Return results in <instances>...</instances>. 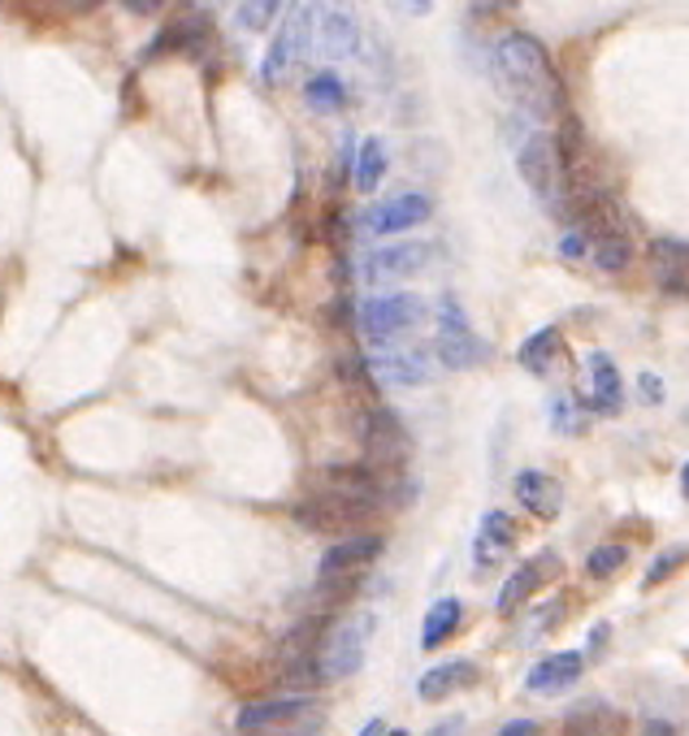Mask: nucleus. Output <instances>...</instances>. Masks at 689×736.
Wrapping results in <instances>:
<instances>
[{
  "mask_svg": "<svg viewBox=\"0 0 689 736\" xmlns=\"http://www.w3.org/2000/svg\"><path fill=\"white\" fill-rule=\"evenodd\" d=\"M494 70L508 82V91L516 96V105L538 117V121H551V117L564 114V82H560L555 66H551V52L533 36L512 31V36L499 39Z\"/></svg>",
  "mask_w": 689,
  "mask_h": 736,
  "instance_id": "obj_1",
  "label": "nucleus"
},
{
  "mask_svg": "<svg viewBox=\"0 0 689 736\" xmlns=\"http://www.w3.org/2000/svg\"><path fill=\"white\" fill-rule=\"evenodd\" d=\"M516 169L525 178V187L551 213H568V178H564V156L551 130H529L525 144L516 148Z\"/></svg>",
  "mask_w": 689,
  "mask_h": 736,
  "instance_id": "obj_2",
  "label": "nucleus"
},
{
  "mask_svg": "<svg viewBox=\"0 0 689 736\" xmlns=\"http://www.w3.org/2000/svg\"><path fill=\"white\" fill-rule=\"evenodd\" d=\"M361 334H365L373 347H395V338L412 334L421 321H425V300L421 295H373L361 304Z\"/></svg>",
  "mask_w": 689,
  "mask_h": 736,
  "instance_id": "obj_3",
  "label": "nucleus"
},
{
  "mask_svg": "<svg viewBox=\"0 0 689 736\" xmlns=\"http://www.w3.org/2000/svg\"><path fill=\"white\" fill-rule=\"evenodd\" d=\"M368 637H373V616H356L343 628H334L322 641L317 659H313V671H317V685H334V680H347L352 671L365 667V650Z\"/></svg>",
  "mask_w": 689,
  "mask_h": 736,
  "instance_id": "obj_4",
  "label": "nucleus"
},
{
  "mask_svg": "<svg viewBox=\"0 0 689 736\" xmlns=\"http://www.w3.org/2000/svg\"><path fill=\"white\" fill-rule=\"evenodd\" d=\"M434 355H439V364L451 369V373H464V369H478V364H486V338L469 325V316L464 308L446 295L443 308H439V343H434Z\"/></svg>",
  "mask_w": 689,
  "mask_h": 736,
  "instance_id": "obj_5",
  "label": "nucleus"
},
{
  "mask_svg": "<svg viewBox=\"0 0 689 736\" xmlns=\"http://www.w3.org/2000/svg\"><path fill=\"white\" fill-rule=\"evenodd\" d=\"M317 494H329V499L347 503L352 511L368 516V520H373V516L386 507V499H391V494H386V481H382V472H373V468H356V464L325 468Z\"/></svg>",
  "mask_w": 689,
  "mask_h": 736,
  "instance_id": "obj_6",
  "label": "nucleus"
},
{
  "mask_svg": "<svg viewBox=\"0 0 689 736\" xmlns=\"http://www.w3.org/2000/svg\"><path fill=\"white\" fill-rule=\"evenodd\" d=\"M313 4H291L286 9V27H278V36L269 43V52H265V61H260V78L269 82V87H278L295 66H299V57H304V48H308V39H313Z\"/></svg>",
  "mask_w": 689,
  "mask_h": 736,
  "instance_id": "obj_7",
  "label": "nucleus"
},
{
  "mask_svg": "<svg viewBox=\"0 0 689 736\" xmlns=\"http://www.w3.org/2000/svg\"><path fill=\"white\" fill-rule=\"evenodd\" d=\"M434 217V204H430V195H395V199H382V204H373L365 208V217H361V230L373 234V238H391V234H404V230H416V226H425Z\"/></svg>",
  "mask_w": 689,
  "mask_h": 736,
  "instance_id": "obj_8",
  "label": "nucleus"
},
{
  "mask_svg": "<svg viewBox=\"0 0 689 736\" xmlns=\"http://www.w3.org/2000/svg\"><path fill=\"white\" fill-rule=\"evenodd\" d=\"M361 442H365V455L377 468H400L407 460V446H412L404 421L391 408H368L365 425H361Z\"/></svg>",
  "mask_w": 689,
  "mask_h": 736,
  "instance_id": "obj_9",
  "label": "nucleus"
},
{
  "mask_svg": "<svg viewBox=\"0 0 689 736\" xmlns=\"http://www.w3.org/2000/svg\"><path fill=\"white\" fill-rule=\"evenodd\" d=\"M439 261V247L434 243H391V247H377L361 256V277L365 282H391V277H412V273H425Z\"/></svg>",
  "mask_w": 689,
  "mask_h": 736,
  "instance_id": "obj_10",
  "label": "nucleus"
},
{
  "mask_svg": "<svg viewBox=\"0 0 689 736\" xmlns=\"http://www.w3.org/2000/svg\"><path fill=\"white\" fill-rule=\"evenodd\" d=\"M377 555H382V538H377V533H352V538L334 542L322 555V563H317V581L322 585H352L356 581V572L368 568Z\"/></svg>",
  "mask_w": 689,
  "mask_h": 736,
  "instance_id": "obj_11",
  "label": "nucleus"
},
{
  "mask_svg": "<svg viewBox=\"0 0 689 736\" xmlns=\"http://www.w3.org/2000/svg\"><path fill=\"white\" fill-rule=\"evenodd\" d=\"M322 701L308 698V694H278V698H265V701H247L244 710H239V733L247 736H260V733H274V728H283V724H295V719H304L308 710H317Z\"/></svg>",
  "mask_w": 689,
  "mask_h": 736,
  "instance_id": "obj_12",
  "label": "nucleus"
},
{
  "mask_svg": "<svg viewBox=\"0 0 689 736\" xmlns=\"http://www.w3.org/2000/svg\"><path fill=\"white\" fill-rule=\"evenodd\" d=\"M313 43L322 52V61H356L361 57V27L356 18H347L343 9H317L313 13Z\"/></svg>",
  "mask_w": 689,
  "mask_h": 736,
  "instance_id": "obj_13",
  "label": "nucleus"
},
{
  "mask_svg": "<svg viewBox=\"0 0 689 736\" xmlns=\"http://www.w3.org/2000/svg\"><path fill=\"white\" fill-rule=\"evenodd\" d=\"M368 369L386 386H425V382H434V355L425 347H386Z\"/></svg>",
  "mask_w": 689,
  "mask_h": 736,
  "instance_id": "obj_14",
  "label": "nucleus"
},
{
  "mask_svg": "<svg viewBox=\"0 0 689 736\" xmlns=\"http://www.w3.org/2000/svg\"><path fill=\"white\" fill-rule=\"evenodd\" d=\"M295 520L304 529H317V533H347L352 538V533H361V524H365L368 516L352 511V507L329 499V494H313V499H304V503L295 507Z\"/></svg>",
  "mask_w": 689,
  "mask_h": 736,
  "instance_id": "obj_15",
  "label": "nucleus"
},
{
  "mask_svg": "<svg viewBox=\"0 0 689 736\" xmlns=\"http://www.w3.org/2000/svg\"><path fill=\"white\" fill-rule=\"evenodd\" d=\"M581 671H585V655L581 650H560V655H547L542 663H533L525 685L533 694H564L581 680Z\"/></svg>",
  "mask_w": 689,
  "mask_h": 736,
  "instance_id": "obj_16",
  "label": "nucleus"
},
{
  "mask_svg": "<svg viewBox=\"0 0 689 736\" xmlns=\"http://www.w3.org/2000/svg\"><path fill=\"white\" fill-rule=\"evenodd\" d=\"M585 373H590V403H594V412L616 416L624 408V382H620L616 360H611L608 351H590Z\"/></svg>",
  "mask_w": 689,
  "mask_h": 736,
  "instance_id": "obj_17",
  "label": "nucleus"
},
{
  "mask_svg": "<svg viewBox=\"0 0 689 736\" xmlns=\"http://www.w3.org/2000/svg\"><path fill=\"white\" fill-rule=\"evenodd\" d=\"M478 663L469 659H455V663H439V667H430L421 680H416V698L421 701H443L451 694H460V689H473L478 685Z\"/></svg>",
  "mask_w": 689,
  "mask_h": 736,
  "instance_id": "obj_18",
  "label": "nucleus"
},
{
  "mask_svg": "<svg viewBox=\"0 0 689 736\" xmlns=\"http://www.w3.org/2000/svg\"><path fill=\"white\" fill-rule=\"evenodd\" d=\"M555 572H560V559H555V555H542V559H529V563H521V568L508 577V585L499 589V602H494V607H499V616H512L529 593L547 581V577H555Z\"/></svg>",
  "mask_w": 689,
  "mask_h": 736,
  "instance_id": "obj_19",
  "label": "nucleus"
},
{
  "mask_svg": "<svg viewBox=\"0 0 689 736\" xmlns=\"http://www.w3.org/2000/svg\"><path fill=\"white\" fill-rule=\"evenodd\" d=\"M650 261H654V277H659L663 291L689 295V243L686 238H654V243H650Z\"/></svg>",
  "mask_w": 689,
  "mask_h": 736,
  "instance_id": "obj_20",
  "label": "nucleus"
},
{
  "mask_svg": "<svg viewBox=\"0 0 689 736\" xmlns=\"http://www.w3.org/2000/svg\"><path fill=\"white\" fill-rule=\"evenodd\" d=\"M516 503L525 507L529 516H538V520H551L560 503H564V494H560V481L555 477H547V472H538V468H525L521 477H516Z\"/></svg>",
  "mask_w": 689,
  "mask_h": 736,
  "instance_id": "obj_21",
  "label": "nucleus"
},
{
  "mask_svg": "<svg viewBox=\"0 0 689 736\" xmlns=\"http://www.w3.org/2000/svg\"><path fill=\"white\" fill-rule=\"evenodd\" d=\"M512 546H516V520L508 511H486L482 516V529H478V568L499 563Z\"/></svg>",
  "mask_w": 689,
  "mask_h": 736,
  "instance_id": "obj_22",
  "label": "nucleus"
},
{
  "mask_svg": "<svg viewBox=\"0 0 689 736\" xmlns=\"http://www.w3.org/2000/svg\"><path fill=\"white\" fill-rule=\"evenodd\" d=\"M460 620H464L460 598H439V602L425 611V624H421V650H439L446 637L460 628Z\"/></svg>",
  "mask_w": 689,
  "mask_h": 736,
  "instance_id": "obj_23",
  "label": "nucleus"
},
{
  "mask_svg": "<svg viewBox=\"0 0 689 736\" xmlns=\"http://www.w3.org/2000/svg\"><path fill=\"white\" fill-rule=\"evenodd\" d=\"M590 261L599 265L603 273H620L629 261H633V247H629V230H603L590 234Z\"/></svg>",
  "mask_w": 689,
  "mask_h": 736,
  "instance_id": "obj_24",
  "label": "nucleus"
},
{
  "mask_svg": "<svg viewBox=\"0 0 689 736\" xmlns=\"http://www.w3.org/2000/svg\"><path fill=\"white\" fill-rule=\"evenodd\" d=\"M568 736H624V719L611 706L594 701V706H581L568 719Z\"/></svg>",
  "mask_w": 689,
  "mask_h": 736,
  "instance_id": "obj_25",
  "label": "nucleus"
},
{
  "mask_svg": "<svg viewBox=\"0 0 689 736\" xmlns=\"http://www.w3.org/2000/svg\"><path fill=\"white\" fill-rule=\"evenodd\" d=\"M304 100H308L313 114H338V109L347 105V87H343L338 75L322 70V75H313L304 82Z\"/></svg>",
  "mask_w": 689,
  "mask_h": 736,
  "instance_id": "obj_26",
  "label": "nucleus"
},
{
  "mask_svg": "<svg viewBox=\"0 0 689 736\" xmlns=\"http://www.w3.org/2000/svg\"><path fill=\"white\" fill-rule=\"evenodd\" d=\"M555 351H560V330L555 325H547V330H538V334H529L521 351H516V360L525 364L529 373H538V377H547L551 373V360H555Z\"/></svg>",
  "mask_w": 689,
  "mask_h": 736,
  "instance_id": "obj_27",
  "label": "nucleus"
},
{
  "mask_svg": "<svg viewBox=\"0 0 689 736\" xmlns=\"http://www.w3.org/2000/svg\"><path fill=\"white\" fill-rule=\"evenodd\" d=\"M382 174H386V148H382V139H377V135H368L365 144L356 148L352 183H356V192H373V187L382 183Z\"/></svg>",
  "mask_w": 689,
  "mask_h": 736,
  "instance_id": "obj_28",
  "label": "nucleus"
},
{
  "mask_svg": "<svg viewBox=\"0 0 689 736\" xmlns=\"http://www.w3.org/2000/svg\"><path fill=\"white\" fill-rule=\"evenodd\" d=\"M624 563H629V546L608 542V546H599V550H590V559H585V572H590L594 581H608L611 572H620Z\"/></svg>",
  "mask_w": 689,
  "mask_h": 736,
  "instance_id": "obj_29",
  "label": "nucleus"
},
{
  "mask_svg": "<svg viewBox=\"0 0 689 736\" xmlns=\"http://www.w3.org/2000/svg\"><path fill=\"white\" fill-rule=\"evenodd\" d=\"M283 13H286L283 4H239L235 9V22H239V31H269V22L283 18Z\"/></svg>",
  "mask_w": 689,
  "mask_h": 736,
  "instance_id": "obj_30",
  "label": "nucleus"
},
{
  "mask_svg": "<svg viewBox=\"0 0 689 736\" xmlns=\"http://www.w3.org/2000/svg\"><path fill=\"white\" fill-rule=\"evenodd\" d=\"M686 559H689L686 546H672V555H659V559H654V563L647 568V585H659L663 577H672V572H677Z\"/></svg>",
  "mask_w": 689,
  "mask_h": 736,
  "instance_id": "obj_31",
  "label": "nucleus"
},
{
  "mask_svg": "<svg viewBox=\"0 0 689 736\" xmlns=\"http://www.w3.org/2000/svg\"><path fill=\"white\" fill-rule=\"evenodd\" d=\"M322 719H325V710L317 706V710H308L304 719H295V724H283V728H274V733H260V736H317V733H322Z\"/></svg>",
  "mask_w": 689,
  "mask_h": 736,
  "instance_id": "obj_32",
  "label": "nucleus"
},
{
  "mask_svg": "<svg viewBox=\"0 0 689 736\" xmlns=\"http://www.w3.org/2000/svg\"><path fill=\"white\" fill-rule=\"evenodd\" d=\"M560 256H568V261H590V234L568 226L564 238H560Z\"/></svg>",
  "mask_w": 689,
  "mask_h": 736,
  "instance_id": "obj_33",
  "label": "nucleus"
},
{
  "mask_svg": "<svg viewBox=\"0 0 689 736\" xmlns=\"http://www.w3.org/2000/svg\"><path fill=\"white\" fill-rule=\"evenodd\" d=\"M551 425L560 429V433H577L581 421H577V403L572 399H555L551 403Z\"/></svg>",
  "mask_w": 689,
  "mask_h": 736,
  "instance_id": "obj_34",
  "label": "nucleus"
},
{
  "mask_svg": "<svg viewBox=\"0 0 689 736\" xmlns=\"http://www.w3.org/2000/svg\"><path fill=\"white\" fill-rule=\"evenodd\" d=\"M494 736H538V724L533 719H512L508 728H499Z\"/></svg>",
  "mask_w": 689,
  "mask_h": 736,
  "instance_id": "obj_35",
  "label": "nucleus"
},
{
  "mask_svg": "<svg viewBox=\"0 0 689 736\" xmlns=\"http://www.w3.org/2000/svg\"><path fill=\"white\" fill-rule=\"evenodd\" d=\"M642 399H647V403H659V399H663V386H659L654 373H642Z\"/></svg>",
  "mask_w": 689,
  "mask_h": 736,
  "instance_id": "obj_36",
  "label": "nucleus"
},
{
  "mask_svg": "<svg viewBox=\"0 0 689 736\" xmlns=\"http://www.w3.org/2000/svg\"><path fill=\"white\" fill-rule=\"evenodd\" d=\"M642 736H677V728L668 719H650L647 728H642Z\"/></svg>",
  "mask_w": 689,
  "mask_h": 736,
  "instance_id": "obj_37",
  "label": "nucleus"
},
{
  "mask_svg": "<svg viewBox=\"0 0 689 736\" xmlns=\"http://www.w3.org/2000/svg\"><path fill=\"white\" fill-rule=\"evenodd\" d=\"M430 736H460V719H446L443 728H434Z\"/></svg>",
  "mask_w": 689,
  "mask_h": 736,
  "instance_id": "obj_38",
  "label": "nucleus"
},
{
  "mask_svg": "<svg viewBox=\"0 0 689 736\" xmlns=\"http://www.w3.org/2000/svg\"><path fill=\"white\" fill-rule=\"evenodd\" d=\"M356 736H382V719H368V724Z\"/></svg>",
  "mask_w": 689,
  "mask_h": 736,
  "instance_id": "obj_39",
  "label": "nucleus"
},
{
  "mask_svg": "<svg viewBox=\"0 0 689 736\" xmlns=\"http://www.w3.org/2000/svg\"><path fill=\"white\" fill-rule=\"evenodd\" d=\"M681 494H686V499H689V464L681 468Z\"/></svg>",
  "mask_w": 689,
  "mask_h": 736,
  "instance_id": "obj_40",
  "label": "nucleus"
},
{
  "mask_svg": "<svg viewBox=\"0 0 689 736\" xmlns=\"http://www.w3.org/2000/svg\"><path fill=\"white\" fill-rule=\"evenodd\" d=\"M391 736H407V733H400V728H395V733H391Z\"/></svg>",
  "mask_w": 689,
  "mask_h": 736,
  "instance_id": "obj_41",
  "label": "nucleus"
}]
</instances>
